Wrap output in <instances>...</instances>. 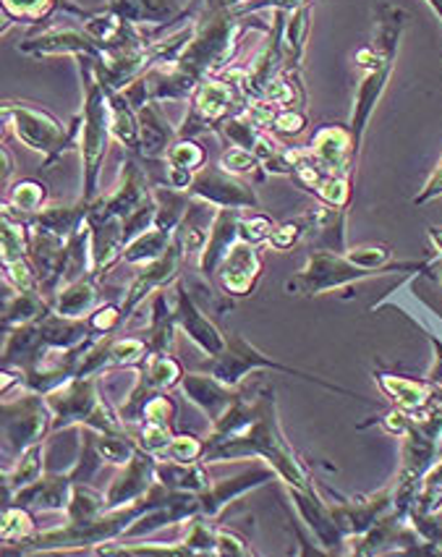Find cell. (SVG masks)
<instances>
[{
  "label": "cell",
  "mask_w": 442,
  "mask_h": 557,
  "mask_svg": "<svg viewBox=\"0 0 442 557\" xmlns=\"http://www.w3.org/2000/svg\"><path fill=\"white\" fill-rule=\"evenodd\" d=\"M102 304H106V294H102L100 281L95 275H84L63 283L50 299V309L61 317H71V320H89Z\"/></svg>",
  "instance_id": "27"
},
{
  "label": "cell",
  "mask_w": 442,
  "mask_h": 557,
  "mask_svg": "<svg viewBox=\"0 0 442 557\" xmlns=\"http://www.w3.org/2000/svg\"><path fill=\"white\" fill-rule=\"evenodd\" d=\"M0 113H3L5 128L27 150L42 154V168L56 165L69 150L79 147V115H76L74 126H66L50 110L16 100H5Z\"/></svg>",
  "instance_id": "5"
},
{
  "label": "cell",
  "mask_w": 442,
  "mask_h": 557,
  "mask_svg": "<svg viewBox=\"0 0 442 557\" xmlns=\"http://www.w3.org/2000/svg\"><path fill=\"white\" fill-rule=\"evenodd\" d=\"M309 150L328 173H343V176H354L356 163H359V147H356L354 134H351L348 123H330V126L317 128L309 139Z\"/></svg>",
  "instance_id": "19"
},
{
  "label": "cell",
  "mask_w": 442,
  "mask_h": 557,
  "mask_svg": "<svg viewBox=\"0 0 442 557\" xmlns=\"http://www.w3.org/2000/svg\"><path fill=\"white\" fill-rule=\"evenodd\" d=\"M136 374H139V377L145 380L152 391L171 393L173 387L181 385L186 369L173 354H149V359L139 369H136Z\"/></svg>",
  "instance_id": "39"
},
{
  "label": "cell",
  "mask_w": 442,
  "mask_h": 557,
  "mask_svg": "<svg viewBox=\"0 0 442 557\" xmlns=\"http://www.w3.org/2000/svg\"><path fill=\"white\" fill-rule=\"evenodd\" d=\"M194 9H212V5H229V0H192Z\"/></svg>",
  "instance_id": "57"
},
{
  "label": "cell",
  "mask_w": 442,
  "mask_h": 557,
  "mask_svg": "<svg viewBox=\"0 0 442 557\" xmlns=\"http://www.w3.org/2000/svg\"><path fill=\"white\" fill-rule=\"evenodd\" d=\"M3 333L40 322L53 312L42 290H16L9 283H3Z\"/></svg>",
  "instance_id": "30"
},
{
  "label": "cell",
  "mask_w": 442,
  "mask_h": 557,
  "mask_svg": "<svg viewBox=\"0 0 442 557\" xmlns=\"http://www.w3.org/2000/svg\"><path fill=\"white\" fill-rule=\"evenodd\" d=\"M87 223L89 231H93V275L97 281H102L123 259V249H126L123 220L102 215V212L93 210V205H89Z\"/></svg>",
  "instance_id": "23"
},
{
  "label": "cell",
  "mask_w": 442,
  "mask_h": 557,
  "mask_svg": "<svg viewBox=\"0 0 442 557\" xmlns=\"http://www.w3.org/2000/svg\"><path fill=\"white\" fill-rule=\"evenodd\" d=\"M136 119H139V147H136V158L162 163L173 141L179 139V128L165 115V108H162L160 100L145 102V106L136 110Z\"/></svg>",
  "instance_id": "24"
},
{
  "label": "cell",
  "mask_w": 442,
  "mask_h": 557,
  "mask_svg": "<svg viewBox=\"0 0 442 557\" xmlns=\"http://www.w3.org/2000/svg\"><path fill=\"white\" fill-rule=\"evenodd\" d=\"M205 463L225 461H259L270 463L285 487L317 490L309 466L294 450L283 435L278 398L272 385L257 387L251 398H242L233 404L218 422L207 432Z\"/></svg>",
  "instance_id": "1"
},
{
  "label": "cell",
  "mask_w": 442,
  "mask_h": 557,
  "mask_svg": "<svg viewBox=\"0 0 442 557\" xmlns=\"http://www.w3.org/2000/svg\"><path fill=\"white\" fill-rule=\"evenodd\" d=\"M14 215L32 218L48 205V186L37 178H22L14 186H9V199L3 202Z\"/></svg>",
  "instance_id": "43"
},
{
  "label": "cell",
  "mask_w": 442,
  "mask_h": 557,
  "mask_svg": "<svg viewBox=\"0 0 442 557\" xmlns=\"http://www.w3.org/2000/svg\"><path fill=\"white\" fill-rule=\"evenodd\" d=\"M442 197V154L438 160V165L432 168V173H429L425 186H421L419 194L414 197V205L416 207H425L429 202H434V199Z\"/></svg>",
  "instance_id": "54"
},
{
  "label": "cell",
  "mask_w": 442,
  "mask_h": 557,
  "mask_svg": "<svg viewBox=\"0 0 442 557\" xmlns=\"http://www.w3.org/2000/svg\"><path fill=\"white\" fill-rule=\"evenodd\" d=\"M194 37L184 55L173 63V69L194 87L210 76L223 74L236 63L238 42L244 37V18L233 14L231 5H212V9H194Z\"/></svg>",
  "instance_id": "2"
},
{
  "label": "cell",
  "mask_w": 442,
  "mask_h": 557,
  "mask_svg": "<svg viewBox=\"0 0 442 557\" xmlns=\"http://www.w3.org/2000/svg\"><path fill=\"white\" fill-rule=\"evenodd\" d=\"M152 354V346L145 333L126 335V338H110L108 346V372L110 369H139Z\"/></svg>",
  "instance_id": "42"
},
{
  "label": "cell",
  "mask_w": 442,
  "mask_h": 557,
  "mask_svg": "<svg viewBox=\"0 0 442 557\" xmlns=\"http://www.w3.org/2000/svg\"><path fill=\"white\" fill-rule=\"evenodd\" d=\"M165 184L179 191H192L194 178L207 165V150L199 139H175L165 154Z\"/></svg>",
  "instance_id": "29"
},
{
  "label": "cell",
  "mask_w": 442,
  "mask_h": 557,
  "mask_svg": "<svg viewBox=\"0 0 442 557\" xmlns=\"http://www.w3.org/2000/svg\"><path fill=\"white\" fill-rule=\"evenodd\" d=\"M37 523H35V516H32L29 508H24V505H3V523H0V540H3V553H14L19 544H24L32 536L37 534Z\"/></svg>",
  "instance_id": "40"
},
{
  "label": "cell",
  "mask_w": 442,
  "mask_h": 557,
  "mask_svg": "<svg viewBox=\"0 0 442 557\" xmlns=\"http://www.w3.org/2000/svg\"><path fill=\"white\" fill-rule=\"evenodd\" d=\"M427 5L434 11V16H438L442 22V0H427Z\"/></svg>",
  "instance_id": "58"
},
{
  "label": "cell",
  "mask_w": 442,
  "mask_h": 557,
  "mask_svg": "<svg viewBox=\"0 0 442 557\" xmlns=\"http://www.w3.org/2000/svg\"><path fill=\"white\" fill-rule=\"evenodd\" d=\"M249 100L244 89L225 74L210 76L197 87L188 100V110L179 126L181 139H199L207 132H220L225 121L244 113Z\"/></svg>",
  "instance_id": "7"
},
{
  "label": "cell",
  "mask_w": 442,
  "mask_h": 557,
  "mask_svg": "<svg viewBox=\"0 0 442 557\" xmlns=\"http://www.w3.org/2000/svg\"><path fill=\"white\" fill-rule=\"evenodd\" d=\"M307 233H311L309 212L302 218H291V220H285V223H278L275 231H272L268 246L272 251H291V249H296L304 238H307Z\"/></svg>",
  "instance_id": "48"
},
{
  "label": "cell",
  "mask_w": 442,
  "mask_h": 557,
  "mask_svg": "<svg viewBox=\"0 0 442 557\" xmlns=\"http://www.w3.org/2000/svg\"><path fill=\"white\" fill-rule=\"evenodd\" d=\"M108 95V113H110V132L113 139L119 141L126 152L136 154L139 147V119H136V108L126 100L123 92H106Z\"/></svg>",
  "instance_id": "36"
},
{
  "label": "cell",
  "mask_w": 442,
  "mask_h": 557,
  "mask_svg": "<svg viewBox=\"0 0 442 557\" xmlns=\"http://www.w3.org/2000/svg\"><path fill=\"white\" fill-rule=\"evenodd\" d=\"M207 453V440L197 437V435H179L175 432L171 443L162 448L158 456V461H179V463H194V461H205Z\"/></svg>",
  "instance_id": "47"
},
{
  "label": "cell",
  "mask_w": 442,
  "mask_h": 557,
  "mask_svg": "<svg viewBox=\"0 0 442 557\" xmlns=\"http://www.w3.org/2000/svg\"><path fill=\"white\" fill-rule=\"evenodd\" d=\"M242 3H249V0H229L231 9H233V5H242Z\"/></svg>",
  "instance_id": "59"
},
{
  "label": "cell",
  "mask_w": 442,
  "mask_h": 557,
  "mask_svg": "<svg viewBox=\"0 0 442 557\" xmlns=\"http://www.w3.org/2000/svg\"><path fill=\"white\" fill-rule=\"evenodd\" d=\"M275 479V469H272L270 463L255 458V461L246 463L238 474L218 479V482H212V487L207 490L205 495H199V516L210 518V521L212 518H220L231 503H238L244 495H249V492H255L259 487H268Z\"/></svg>",
  "instance_id": "12"
},
{
  "label": "cell",
  "mask_w": 442,
  "mask_h": 557,
  "mask_svg": "<svg viewBox=\"0 0 442 557\" xmlns=\"http://www.w3.org/2000/svg\"><path fill=\"white\" fill-rule=\"evenodd\" d=\"M179 391L205 413L210 424L218 422V419L242 398V387L225 385V382L214 380L210 372H205V369H199V372H186Z\"/></svg>",
  "instance_id": "22"
},
{
  "label": "cell",
  "mask_w": 442,
  "mask_h": 557,
  "mask_svg": "<svg viewBox=\"0 0 442 557\" xmlns=\"http://www.w3.org/2000/svg\"><path fill=\"white\" fill-rule=\"evenodd\" d=\"M173 242H175V231H168L155 223L152 228H147L142 236H136L134 242L126 244V249H123V262L136 264V268H145V264L155 262V259L165 255Z\"/></svg>",
  "instance_id": "37"
},
{
  "label": "cell",
  "mask_w": 442,
  "mask_h": 557,
  "mask_svg": "<svg viewBox=\"0 0 442 557\" xmlns=\"http://www.w3.org/2000/svg\"><path fill=\"white\" fill-rule=\"evenodd\" d=\"M214 215H218V207L201 202V199H192V207H188L179 231H175V238H179L186 259L199 262L201 251H205L207 246V238H210Z\"/></svg>",
  "instance_id": "31"
},
{
  "label": "cell",
  "mask_w": 442,
  "mask_h": 557,
  "mask_svg": "<svg viewBox=\"0 0 442 557\" xmlns=\"http://www.w3.org/2000/svg\"><path fill=\"white\" fill-rule=\"evenodd\" d=\"M188 194L218 210H259V197L249 181L233 176L218 163L201 168Z\"/></svg>",
  "instance_id": "11"
},
{
  "label": "cell",
  "mask_w": 442,
  "mask_h": 557,
  "mask_svg": "<svg viewBox=\"0 0 442 557\" xmlns=\"http://www.w3.org/2000/svg\"><path fill=\"white\" fill-rule=\"evenodd\" d=\"M205 372H210L214 380L225 382V385H231V387H242L244 380L249 377L251 372H281V374H288V377L307 380V382H311V385L324 387V391L359 398V393L348 391V387L333 385V382H328L324 377H317V374H311V372H304V369L281 364V361L270 359L268 354L259 351L257 346H251V343L238 333H229V343H225L223 354L207 361Z\"/></svg>",
  "instance_id": "6"
},
{
  "label": "cell",
  "mask_w": 442,
  "mask_h": 557,
  "mask_svg": "<svg viewBox=\"0 0 442 557\" xmlns=\"http://www.w3.org/2000/svg\"><path fill=\"white\" fill-rule=\"evenodd\" d=\"M123 322H128V320H126V312H123V304L121 301L119 304L106 301L100 309H97L93 317H89V325H93L97 338H100V335L119 333Z\"/></svg>",
  "instance_id": "50"
},
{
  "label": "cell",
  "mask_w": 442,
  "mask_h": 557,
  "mask_svg": "<svg viewBox=\"0 0 442 557\" xmlns=\"http://www.w3.org/2000/svg\"><path fill=\"white\" fill-rule=\"evenodd\" d=\"M173 309H175V322H179L181 333H184L186 338L207 356V359H214V356L223 354L225 343H229V335L214 325L210 317L201 312L184 277H179V281L173 283Z\"/></svg>",
  "instance_id": "13"
},
{
  "label": "cell",
  "mask_w": 442,
  "mask_h": 557,
  "mask_svg": "<svg viewBox=\"0 0 442 557\" xmlns=\"http://www.w3.org/2000/svg\"><path fill=\"white\" fill-rule=\"evenodd\" d=\"M61 5L63 0H0V11L9 24H40Z\"/></svg>",
  "instance_id": "44"
},
{
  "label": "cell",
  "mask_w": 442,
  "mask_h": 557,
  "mask_svg": "<svg viewBox=\"0 0 442 557\" xmlns=\"http://www.w3.org/2000/svg\"><path fill=\"white\" fill-rule=\"evenodd\" d=\"M210 463L194 461V463H179V461H158V482L165 484L168 490L181 492V495H205L212 487L214 479L210 476Z\"/></svg>",
  "instance_id": "33"
},
{
  "label": "cell",
  "mask_w": 442,
  "mask_h": 557,
  "mask_svg": "<svg viewBox=\"0 0 442 557\" xmlns=\"http://www.w3.org/2000/svg\"><path fill=\"white\" fill-rule=\"evenodd\" d=\"M311 0H249V3L233 5V14L236 16H249L259 14V11H281V14H294V11L309 5Z\"/></svg>",
  "instance_id": "52"
},
{
  "label": "cell",
  "mask_w": 442,
  "mask_h": 557,
  "mask_svg": "<svg viewBox=\"0 0 442 557\" xmlns=\"http://www.w3.org/2000/svg\"><path fill=\"white\" fill-rule=\"evenodd\" d=\"M74 484L71 471H45V476L37 479L35 484L16 492L11 503L24 505L32 513H66Z\"/></svg>",
  "instance_id": "25"
},
{
  "label": "cell",
  "mask_w": 442,
  "mask_h": 557,
  "mask_svg": "<svg viewBox=\"0 0 442 557\" xmlns=\"http://www.w3.org/2000/svg\"><path fill=\"white\" fill-rule=\"evenodd\" d=\"M275 220H272L268 212H255V215H244L242 220V242L268 246L272 231H275Z\"/></svg>",
  "instance_id": "51"
},
{
  "label": "cell",
  "mask_w": 442,
  "mask_h": 557,
  "mask_svg": "<svg viewBox=\"0 0 442 557\" xmlns=\"http://www.w3.org/2000/svg\"><path fill=\"white\" fill-rule=\"evenodd\" d=\"M29 251H32L29 223L16 220L14 212L3 205V215H0V259H3V264L19 262V259H29Z\"/></svg>",
  "instance_id": "38"
},
{
  "label": "cell",
  "mask_w": 442,
  "mask_h": 557,
  "mask_svg": "<svg viewBox=\"0 0 442 557\" xmlns=\"http://www.w3.org/2000/svg\"><path fill=\"white\" fill-rule=\"evenodd\" d=\"M242 220H244V210H218L210 238H207L205 251H201L197 262V270L201 272V277H207V281L214 283L220 262H223L225 255L236 246V242H242Z\"/></svg>",
  "instance_id": "26"
},
{
  "label": "cell",
  "mask_w": 442,
  "mask_h": 557,
  "mask_svg": "<svg viewBox=\"0 0 442 557\" xmlns=\"http://www.w3.org/2000/svg\"><path fill=\"white\" fill-rule=\"evenodd\" d=\"M184 262H186L184 249H181L179 238H175V242L171 244V249H168L165 255H162L160 259H155V262L145 264L139 275H136L134 281L128 283L126 294L121 296L126 320H132V314L142 307V301L149 299V296H155L162 288H171L173 283L181 277L179 272H181V264H184Z\"/></svg>",
  "instance_id": "16"
},
{
  "label": "cell",
  "mask_w": 442,
  "mask_h": 557,
  "mask_svg": "<svg viewBox=\"0 0 442 557\" xmlns=\"http://www.w3.org/2000/svg\"><path fill=\"white\" fill-rule=\"evenodd\" d=\"M393 484H388L385 490L372 492V495L337 497V503H330V510H333L337 527L346 534V540H351V536H359L364 531H369L382 516L390 513L393 510Z\"/></svg>",
  "instance_id": "18"
},
{
  "label": "cell",
  "mask_w": 442,
  "mask_h": 557,
  "mask_svg": "<svg viewBox=\"0 0 442 557\" xmlns=\"http://www.w3.org/2000/svg\"><path fill=\"white\" fill-rule=\"evenodd\" d=\"M380 277L372 270H364L346 257V251L333 249H311L307 264L285 281V294L302 296V299H315V296L330 294V290L351 288L361 281Z\"/></svg>",
  "instance_id": "8"
},
{
  "label": "cell",
  "mask_w": 442,
  "mask_h": 557,
  "mask_svg": "<svg viewBox=\"0 0 442 557\" xmlns=\"http://www.w3.org/2000/svg\"><path fill=\"white\" fill-rule=\"evenodd\" d=\"M0 413H3V448L0 453H3L5 466L14 463L32 445L45 443L53 435V411L40 393L27 391L19 398H3Z\"/></svg>",
  "instance_id": "9"
},
{
  "label": "cell",
  "mask_w": 442,
  "mask_h": 557,
  "mask_svg": "<svg viewBox=\"0 0 442 557\" xmlns=\"http://www.w3.org/2000/svg\"><path fill=\"white\" fill-rule=\"evenodd\" d=\"M427 236H429V244H432L434 255L442 257V228H438V225H432V228H427Z\"/></svg>",
  "instance_id": "56"
},
{
  "label": "cell",
  "mask_w": 442,
  "mask_h": 557,
  "mask_svg": "<svg viewBox=\"0 0 442 557\" xmlns=\"http://www.w3.org/2000/svg\"><path fill=\"white\" fill-rule=\"evenodd\" d=\"M108 508V497L106 492L93 487L89 482H76L74 492H71V500L66 508V521L69 523H84V521H93V518L102 516Z\"/></svg>",
  "instance_id": "41"
},
{
  "label": "cell",
  "mask_w": 442,
  "mask_h": 557,
  "mask_svg": "<svg viewBox=\"0 0 442 557\" xmlns=\"http://www.w3.org/2000/svg\"><path fill=\"white\" fill-rule=\"evenodd\" d=\"M106 9L126 18L134 27H171L175 22L194 18V5L181 0H108Z\"/></svg>",
  "instance_id": "21"
},
{
  "label": "cell",
  "mask_w": 442,
  "mask_h": 557,
  "mask_svg": "<svg viewBox=\"0 0 442 557\" xmlns=\"http://www.w3.org/2000/svg\"><path fill=\"white\" fill-rule=\"evenodd\" d=\"M45 450H48V440L32 445L9 469H3V505L14 500L16 492H22L24 487H29V484H35L37 479L45 476V471H48V456H45Z\"/></svg>",
  "instance_id": "32"
},
{
  "label": "cell",
  "mask_w": 442,
  "mask_h": 557,
  "mask_svg": "<svg viewBox=\"0 0 442 557\" xmlns=\"http://www.w3.org/2000/svg\"><path fill=\"white\" fill-rule=\"evenodd\" d=\"M218 527L205 516H192L186 521L184 536L181 542L192 549V555H218V536H214Z\"/></svg>",
  "instance_id": "45"
},
{
  "label": "cell",
  "mask_w": 442,
  "mask_h": 557,
  "mask_svg": "<svg viewBox=\"0 0 442 557\" xmlns=\"http://www.w3.org/2000/svg\"><path fill=\"white\" fill-rule=\"evenodd\" d=\"M218 165L223 168V171L233 173V176H242V178L262 181L268 176V173H265L262 160H259L251 150H244V147H233V145L225 147L223 154L218 158Z\"/></svg>",
  "instance_id": "46"
},
{
  "label": "cell",
  "mask_w": 442,
  "mask_h": 557,
  "mask_svg": "<svg viewBox=\"0 0 442 557\" xmlns=\"http://www.w3.org/2000/svg\"><path fill=\"white\" fill-rule=\"evenodd\" d=\"M0 160H3V173H0V186H3L5 191H9V181L14 178V171H16V160L14 154H11L9 147H0Z\"/></svg>",
  "instance_id": "55"
},
{
  "label": "cell",
  "mask_w": 442,
  "mask_h": 557,
  "mask_svg": "<svg viewBox=\"0 0 442 557\" xmlns=\"http://www.w3.org/2000/svg\"><path fill=\"white\" fill-rule=\"evenodd\" d=\"M142 333H145L149 346H152V354H173L179 322H175L173 299L168 296V288L152 296V312H149L147 327Z\"/></svg>",
  "instance_id": "34"
},
{
  "label": "cell",
  "mask_w": 442,
  "mask_h": 557,
  "mask_svg": "<svg viewBox=\"0 0 442 557\" xmlns=\"http://www.w3.org/2000/svg\"><path fill=\"white\" fill-rule=\"evenodd\" d=\"M309 128V115L304 108H278L268 132L275 136H298Z\"/></svg>",
  "instance_id": "49"
},
{
  "label": "cell",
  "mask_w": 442,
  "mask_h": 557,
  "mask_svg": "<svg viewBox=\"0 0 442 557\" xmlns=\"http://www.w3.org/2000/svg\"><path fill=\"white\" fill-rule=\"evenodd\" d=\"M19 53L37 58V61L58 58V55L93 58V61H100L106 50H102L95 37L87 35L82 27H56L50 32H42V35L37 37H29V40L19 42Z\"/></svg>",
  "instance_id": "17"
},
{
  "label": "cell",
  "mask_w": 442,
  "mask_h": 557,
  "mask_svg": "<svg viewBox=\"0 0 442 557\" xmlns=\"http://www.w3.org/2000/svg\"><path fill=\"white\" fill-rule=\"evenodd\" d=\"M288 490L291 500H294V508L302 523L307 531L315 536V542L320 544L324 555H346V534H343L341 527H337L333 510H330V503L320 495V490Z\"/></svg>",
  "instance_id": "14"
},
{
  "label": "cell",
  "mask_w": 442,
  "mask_h": 557,
  "mask_svg": "<svg viewBox=\"0 0 442 557\" xmlns=\"http://www.w3.org/2000/svg\"><path fill=\"white\" fill-rule=\"evenodd\" d=\"M87 215H89V202H84L79 197L76 202L45 205L40 212H35V215L27 220V223L32 231H45L50 233V236L71 242V238L87 225Z\"/></svg>",
  "instance_id": "28"
},
{
  "label": "cell",
  "mask_w": 442,
  "mask_h": 557,
  "mask_svg": "<svg viewBox=\"0 0 442 557\" xmlns=\"http://www.w3.org/2000/svg\"><path fill=\"white\" fill-rule=\"evenodd\" d=\"M82 74V113H79V158H82V199L93 202L100 197V173L110 150L108 95L97 82L93 58H74Z\"/></svg>",
  "instance_id": "3"
},
{
  "label": "cell",
  "mask_w": 442,
  "mask_h": 557,
  "mask_svg": "<svg viewBox=\"0 0 442 557\" xmlns=\"http://www.w3.org/2000/svg\"><path fill=\"white\" fill-rule=\"evenodd\" d=\"M93 210L102 212V215H113L121 218L123 223L132 220L134 215H139L142 210L155 205V186H149L145 168H142L139 158H132L128 154L123 160L121 176H119V186H115L110 194H100V197L93 199Z\"/></svg>",
  "instance_id": "10"
},
{
  "label": "cell",
  "mask_w": 442,
  "mask_h": 557,
  "mask_svg": "<svg viewBox=\"0 0 442 557\" xmlns=\"http://www.w3.org/2000/svg\"><path fill=\"white\" fill-rule=\"evenodd\" d=\"M100 377L102 374L74 377L45 395L53 411V432L71 430V426H87L95 432H132L123 424L119 406H113L102 395Z\"/></svg>",
  "instance_id": "4"
},
{
  "label": "cell",
  "mask_w": 442,
  "mask_h": 557,
  "mask_svg": "<svg viewBox=\"0 0 442 557\" xmlns=\"http://www.w3.org/2000/svg\"><path fill=\"white\" fill-rule=\"evenodd\" d=\"M262 246L249 244V242H236V246L225 255L220 262L218 275H214V286L223 290V296L229 299H249L255 294L259 277H262L265 259H262Z\"/></svg>",
  "instance_id": "15"
},
{
  "label": "cell",
  "mask_w": 442,
  "mask_h": 557,
  "mask_svg": "<svg viewBox=\"0 0 442 557\" xmlns=\"http://www.w3.org/2000/svg\"><path fill=\"white\" fill-rule=\"evenodd\" d=\"M155 482H158V458H155L152 453L139 448L132 461L121 466L119 474H115L113 482L108 484V508H123V505L142 500V497L155 487Z\"/></svg>",
  "instance_id": "20"
},
{
  "label": "cell",
  "mask_w": 442,
  "mask_h": 557,
  "mask_svg": "<svg viewBox=\"0 0 442 557\" xmlns=\"http://www.w3.org/2000/svg\"><path fill=\"white\" fill-rule=\"evenodd\" d=\"M214 536H218V555H225V557H249V555H255V553H251L249 542H246L242 534H236V531L218 527Z\"/></svg>",
  "instance_id": "53"
},
{
  "label": "cell",
  "mask_w": 442,
  "mask_h": 557,
  "mask_svg": "<svg viewBox=\"0 0 442 557\" xmlns=\"http://www.w3.org/2000/svg\"><path fill=\"white\" fill-rule=\"evenodd\" d=\"M309 32H311V3L304 5V9L294 11V14H285V22H283V69H285V74L302 76Z\"/></svg>",
  "instance_id": "35"
}]
</instances>
